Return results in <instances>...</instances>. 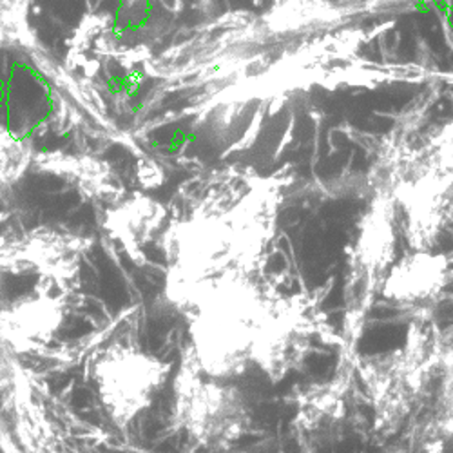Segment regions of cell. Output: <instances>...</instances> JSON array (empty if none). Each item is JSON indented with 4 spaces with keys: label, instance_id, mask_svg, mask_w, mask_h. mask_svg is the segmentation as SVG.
<instances>
[{
    "label": "cell",
    "instance_id": "52a82bcc",
    "mask_svg": "<svg viewBox=\"0 0 453 453\" xmlns=\"http://www.w3.org/2000/svg\"><path fill=\"white\" fill-rule=\"evenodd\" d=\"M356 363H343L335 377L299 394L292 428L305 453H319L342 435L349 418V392Z\"/></svg>",
    "mask_w": 453,
    "mask_h": 453
},
{
    "label": "cell",
    "instance_id": "9c48e42d",
    "mask_svg": "<svg viewBox=\"0 0 453 453\" xmlns=\"http://www.w3.org/2000/svg\"><path fill=\"white\" fill-rule=\"evenodd\" d=\"M64 321L62 299L35 292L0 312V337L19 352L46 347Z\"/></svg>",
    "mask_w": 453,
    "mask_h": 453
},
{
    "label": "cell",
    "instance_id": "7a4b0ae2",
    "mask_svg": "<svg viewBox=\"0 0 453 453\" xmlns=\"http://www.w3.org/2000/svg\"><path fill=\"white\" fill-rule=\"evenodd\" d=\"M444 354L435 326L419 318L399 349L356 357L354 370L368 395L377 434L388 437L403 430L434 392Z\"/></svg>",
    "mask_w": 453,
    "mask_h": 453
},
{
    "label": "cell",
    "instance_id": "5bb4252c",
    "mask_svg": "<svg viewBox=\"0 0 453 453\" xmlns=\"http://www.w3.org/2000/svg\"><path fill=\"white\" fill-rule=\"evenodd\" d=\"M33 4L35 0H0V50L33 48Z\"/></svg>",
    "mask_w": 453,
    "mask_h": 453
},
{
    "label": "cell",
    "instance_id": "5b68a950",
    "mask_svg": "<svg viewBox=\"0 0 453 453\" xmlns=\"http://www.w3.org/2000/svg\"><path fill=\"white\" fill-rule=\"evenodd\" d=\"M392 209L380 200L368 216L361 238L352 252L345 285V325H343V361H354L356 343L365 328L375 296L383 292L387 273L394 257L395 238Z\"/></svg>",
    "mask_w": 453,
    "mask_h": 453
},
{
    "label": "cell",
    "instance_id": "8992f818",
    "mask_svg": "<svg viewBox=\"0 0 453 453\" xmlns=\"http://www.w3.org/2000/svg\"><path fill=\"white\" fill-rule=\"evenodd\" d=\"M319 334L321 328L303 301L273 299L257 330L250 363L280 383L307 363Z\"/></svg>",
    "mask_w": 453,
    "mask_h": 453
},
{
    "label": "cell",
    "instance_id": "4fadbf2b",
    "mask_svg": "<svg viewBox=\"0 0 453 453\" xmlns=\"http://www.w3.org/2000/svg\"><path fill=\"white\" fill-rule=\"evenodd\" d=\"M36 149L27 134L0 124V193L17 185L33 169Z\"/></svg>",
    "mask_w": 453,
    "mask_h": 453
},
{
    "label": "cell",
    "instance_id": "9a60e30c",
    "mask_svg": "<svg viewBox=\"0 0 453 453\" xmlns=\"http://www.w3.org/2000/svg\"><path fill=\"white\" fill-rule=\"evenodd\" d=\"M432 394H434V418H432L434 441L432 442H442L446 437L453 435V350H446L444 354L442 366Z\"/></svg>",
    "mask_w": 453,
    "mask_h": 453
},
{
    "label": "cell",
    "instance_id": "7c38bea8",
    "mask_svg": "<svg viewBox=\"0 0 453 453\" xmlns=\"http://www.w3.org/2000/svg\"><path fill=\"white\" fill-rule=\"evenodd\" d=\"M86 240L74 234L60 233H36L26 236H13L0 240V265H15L27 263L31 269H44L41 263L48 265L51 271L64 267L62 263H73V256H77Z\"/></svg>",
    "mask_w": 453,
    "mask_h": 453
},
{
    "label": "cell",
    "instance_id": "277c9868",
    "mask_svg": "<svg viewBox=\"0 0 453 453\" xmlns=\"http://www.w3.org/2000/svg\"><path fill=\"white\" fill-rule=\"evenodd\" d=\"M173 365L136 345L117 343L96 354L89 375L107 419L129 428L150 408L173 375Z\"/></svg>",
    "mask_w": 453,
    "mask_h": 453
},
{
    "label": "cell",
    "instance_id": "30bf717a",
    "mask_svg": "<svg viewBox=\"0 0 453 453\" xmlns=\"http://www.w3.org/2000/svg\"><path fill=\"white\" fill-rule=\"evenodd\" d=\"M448 281L446 259L428 250H418L392 267L383 285V296L397 303H425L437 297Z\"/></svg>",
    "mask_w": 453,
    "mask_h": 453
},
{
    "label": "cell",
    "instance_id": "8fae6325",
    "mask_svg": "<svg viewBox=\"0 0 453 453\" xmlns=\"http://www.w3.org/2000/svg\"><path fill=\"white\" fill-rule=\"evenodd\" d=\"M164 218L165 211L160 203L143 195H134L105 211L104 226L136 259L143 243H149L160 231Z\"/></svg>",
    "mask_w": 453,
    "mask_h": 453
},
{
    "label": "cell",
    "instance_id": "ba28073f",
    "mask_svg": "<svg viewBox=\"0 0 453 453\" xmlns=\"http://www.w3.org/2000/svg\"><path fill=\"white\" fill-rule=\"evenodd\" d=\"M33 169L51 174L74 187L86 200L112 207L120 203L127 191L122 178L109 162L91 157L74 155L65 150H36Z\"/></svg>",
    "mask_w": 453,
    "mask_h": 453
},
{
    "label": "cell",
    "instance_id": "6da1fadb",
    "mask_svg": "<svg viewBox=\"0 0 453 453\" xmlns=\"http://www.w3.org/2000/svg\"><path fill=\"white\" fill-rule=\"evenodd\" d=\"M271 301L240 273L212 278L191 294L180 312L191 335L187 350L205 375L229 381L247 370Z\"/></svg>",
    "mask_w": 453,
    "mask_h": 453
},
{
    "label": "cell",
    "instance_id": "2e32d148",
    "mask_svg": "<svg viewBox=\"0 0 453 453\" xmlns=\"http://www.w3.org/2000/svg\"><path fill=\"white\" fill-rule=\"evenodd\" d=\"M425 453H446L444 451V444L442 442H432V444L426 446Z\"/></svg>",
    "mask_w": 453,
    "mask_h": 453
},
{
    "label": "cell",
    "instance_id": "3957f363",
    "mask_svg": "<svg viewBox=\"0 0 453 453\" xmlns=\"http://www.w3.org/2000/svg\"><path fill=\"white\" fill-rule=\"evenodd\" d=\"M173 421L196 444L223 449L249 432L250 410L236 387L205 375L185 349L174 377Z\"/></svg>",
    "mask_w": 453,
    "mask_h": 453
}]
</instances>
